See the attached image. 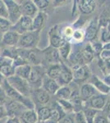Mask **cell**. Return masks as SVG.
Masks as SVG:
<instances>
[{
  "instance_id": "83f0119b",
  "label": "cell",
  "mask_w": 110,
  "mask_h": 123,
  "mask_svg": "<svg viewBox=\"0 0 110 123\" xmlns=\"http://www.w3.org/2000/svg\"><path fill=\"white\" fill-rule=\"evenodd\" d=\"M71 89L68 86L65 85V86H61L58 89V90L56 92L55 95L58 98V99L62 100H69L70 97H71Z\"/></svg>"
},
{
  "instance_id": "f6af8a7d",
  "label": "cell",
  "mask_w": 110,
  "mask_h": 123,
  "mask_svg": "<svg viewBox=\"0 0 110 123\" xmlns=\"http://www.w3.org/2000/svg\"><path fill=\"white\" fill-rule=\"evenodd\" d=\"M103 81L104 82V84H106L108 85V86L110 87V73L109 74H108L107 76H106L104 78Z\"/></svg>"
},
{
  "instance_id": "f546056e",
  "label": "cell",
  "mask_w": 110,
  "mask_h": 123,
  "mask_svg": "<svg viewBox=\"0 0 110 123\" xmlns=\"http://www.w3.org/2000/svg\"><path fill=\"white\" fill-rule=\"evenodd\" d=\"M98 112H99V111H96L92 108H87V109H85V110H84L83 113L85 115L86 122L94 123V120H95V116H96Z\"/></svg>"
},
{
  "instance_id": "ee69618b",
  "label": "cell",
  "mask_w": 110,
  "mask_h": 123,
  "mask_svg": "<svg viewBox=\"0 0 110 123\" xmlns=\"http://www.w3.org/2000/svg\"><path fill=\"white\" fill-rule=\"evenodd\" d=\"M104 67H105V71H110V58H108L106 60H104Z\"/></svg>"
},
{
  "instance_id": "4fadbf2b",
  "label": "cell",
  "mask_w": 110,
  "mask_h": 123,
  "mask_svg": "<svg viewBox=\"0 0 110 123\" xmlns=\"http://www.w3.org/2000/svg\"><path fill=\"white\" fill-rule=\"evenodd\" d=\"M20 38V35L15 31L9 30L8 31L5 32L2 38V43L7 47L14 48L17 46Z\"/></svg>"
},
{
  "instance_id": "11a10c76",
  "label": "cell",
  "mask_w": 110,
  "mask_h": 123,
  "mask_svg": "<svg viewBox=\"0 0 110 123\" xmlns=\"http://www.w3.org/2000/svg\"><path fill=\"white\" fill-rule=\"evenodd\" d=\"M36 123H41V122H37Z\"/></svg>"
},
{
  "instance_id": "816d5d0a",
  "label": "cell",
  "mask_w": 110,
  "mask_h": 123,
  "mask_svg": "<svg viewBox=\"0 0 110 123\" xmlns=\"http://www.w3.org/2000/svg\"><path fill=\"white\" fill-rule=\"evenodd\" d=\"M43 123H58V122H53V121H47V122H43Z\"/></svg>"
},
{
  "instance_id": "4316f807",
  "label": "cell",
  "mask_w": 110,
  "mask_h": 123,
  "mask_svg": "<svg viewBox=\"0 0 110 123\" xmlns=\"http://www.w3.org/2000/svg\"><path fill=\"white\" fill-rule=\"evenodd\" d=\"M95 52H94L93 49H92L91 43L86 45V47L81 50V56H82L84 63H89L93 60L94 57H95Z\"/></svg>"
},
{
  "instance_id": "7402d4cb",
  "label": "cell",
  "mask_w": 110,
  "mask_h": 123,
  "mask_svg": "<svg viewBox=\"0 0 110 123\" xmlns=\"http://www.w3.org/2000/svg\"><path fill=\"white\" fill-rule=\"evenodd\" d=\"M47 20V15L44 12H39L35 17L32 18V31H40Z\"/></svg>"
},
{
  "instance_id": "6da1fadb",
  "label": "cell",
  "mask_w": 110,
  "mask_h": 123,
  "mask_svg": "<svg viewBox=\"0 0 110 123\" xmlns=\"http://www.w3.org/2000/svg\"><path fill=\"white\" fill-rule=\"evenodd\" d=\"M1 88L3 90L6 96L9 99L21 103L28 109H35V104L30 98V97H25L17 92V91H16L13 88H12L10 86L6 79H4V80H3V84L1 85Z\"/></svg>"
},
{
  "instance_id": "ac0fdd59",
  "label": "cell",
  "mask_w": 110,
  "mask_h": 123,
  "mask_svg": "<svg viewBox=\"0 0 110 123\" xmlns=\"http://www.w3.org/2000/svg\"><path fill=\"white\" fill-rule=\"evenodd\" d=\"M97 94L98 91L93 85L91 83H85L81 88L80 97L83 100H90L92 97H94Z\"/></svg>"
},
{
  "instance_id": "f907efd6",
  "label": "cell",
  "mask_w": 110,
  "mask_h": 123,
  "mask_svg": "<svg viewBox=\"0 0 110 123\" xmlns=\"http://www.w3.org/2000/svg\"><path fill=\"white\" fill-rule=\"evenodd\" d=\"M14 123H21V122H20V121H19V119H18V118H15Z\"/></svg>"
},
{
  "instance_id": "d6986e66",
  "label": "cell",
  "mask_w": 110,
  "mask_h": 123,
  "mask_svg": "<svg viewBox=\"0 0 110 123\" xmlns=\"http://www.w3.org/2000/svg\"><path fill=\"white\" fill-rule=\"evenodd\" d=\"M77 3L78 9L83 14H91L96 8V3L92 0H81Z\"/></svg>"
},
{
  "instance_id": "4dcf8cb0",
  "label": "cell",
  "mask_w": 110,
  "mask_h": 123,
  "mask_svg": "<svg viewBox=\"0 0 110 123\" xmlns=\"http://www.w3.org/2000/svg\"><path fill=\"white\" fill-rule=\"evenodd\" d=\"M58 103L59 107L63 110V112H71V111L73 110L74 108V105H72L71 102L69 100H62V99H58Z\"/></svg>"
},
{
  "instance_id": "3957f363",
  "label": "cell",
  "mask_w": 110,
  "mask_h": 123,
  "mask_svg": "<svg viewBox=\"0 0 110 123\" xmlns=\"http://www.w3.org/2000/svg\"><path fill=\"white\" fill-rule=\"evenodd\" d=\"M6 80L10 86L13 88L16 91H17L25 97H30L31 93V88L26 80L20 78L15 75L6 79Z\"/></svg>"
},
{
  "instance_id": "cb8c5ba5",
  "label": "cell",
  "mask_w": 110,
  "mask_h": 123,
  "mask_svg": "<svg viewBox=\"0 0 110 123\" xmlns=\"http://www.w3.org/2000/svg\"><path fill=\"white\" fill-rule=\"evenodd\" d=\"M31 71V66L30 64H23L19 67H15V76L21 79L28 80Z\"/></svg>"
},
{
  "instance_id": "5b68a950",
  "label": "cell",
  "mask_w": 110,
  "mask_h": 123,
  "mask_svg": "<svg viewBox=\"0 0 110 123\" xmlns=\"http://www.w3.org/2000/svg\"><path fill=\"white\" fill-rule=\"evenodd\" d=\"M4 107L8 118H18L24 111L28 109L22 104L9 99L8 98L4 103Z\"/></svg>"
},
{
  "instance_id": "8d00e7d4",
  "label": "cell",
  "mask_w": 110,
  "mask_h": 123,
  "mask_svg": "<svg viewBox=\"0 0 110 123\" xmlns=\"http://www.w3.org/2000/svg\"><path fill=\"white\" fill-rule=\"evenodd\" d=\"M73 120L75 123H87L85 115L83 113V111H79V112H75L73 116Z\"/></svg>"
},
{
  "instance_id": "f5cc1de1",
  "label": "cell",
  "mask_w": 110,
  "mask_h": 123,
  "mask_svg": "<svg viewBox=\"0 0 110 123\" xmlns=\"http://www.w3.org/2000/svg\"><path fill=\"white\" fill-rule=\"evenodd\" d=\"M3 105H4V102L2 99H0V106H3Z\"/></svg>"
},
{
  "instance_id": "7dc6e473",
  "label": "cell",
  "mask_w": 110,
  "mask_h": 123,
  "mask_svg": "<svg viewBox=\"0 0 110 123\" xmlns=\"http://www.w3.org/2000/svg\"><path fill=\"white\" fill-rule=\"evenodd\" d=\"M14 121H15V118H8L7 117L5 123H14Z\"/></svg>"
},
{
  "instance_id": "c3c4849f",
  "label": "cell",
  "mask_w": 110,
  "mask_h": 123,
  "mask_svg": "<svg viewBox=\"0 0 110 123\" xmlns=\"http://www.w3.org/2000/svg\"><path fill=\"white\" fill-rule=\"evenodd\" d=\"M4 77H3V75L0 73V87H1V85H2V84H3V80H4Z\"/></svg>"
},
{
  "instance_id": "74e56055",
  "label": "cell",
  "mask_w": 110,
  "mask_h": 123,
  "mask_svg": "<svg viewBox=\"0 0 110 123\" xmlns=\"http://www.w3.org/2000/svg\"><path fill=\"white\" fill-rule=\"evenodd\" d=\"M0 17L7 19V10L4 1L0 0ZM8 20V19H7Z\"/></svg>"
},
{
  "instance_id": "f1b7e54d",
  "label": "cell",
  "mask_w": 110,
  "mask_h": 123,
  "mask_svg": "<svg viewBox=\"0 0 110 123\" xmlns=\"http://www.w3.org/2000/svg\"><path fill=\"white\" fill-rule=\"evenodd\" d=\"M59 56L60 58H62L63 60H67L71 53V43L68 42H66L64 44L62 47H60L58 49Z\"/></svg>"
},
{
  "instance_id": "30bf717a",
  "label": "cell",
  "mask_w": 110,
  "mask_h": 123,
  "mask_svg": "<svg viewBox=\"0 0 110 123\" xmlns=\"http://www.w3.org/2000/svg\"><path fill=\"white\" fill-rule=\"evenodd\" d=\"M73 79L77 81H84L91 76V71L86 65H81L72 67Z\"/></svg>"
},
{
  "instance_id": "277c9868",
  "label": "cell",
  "mask_w": 110,
  "mask_h": 123,
  "mask_svg": "<svg viewBox=\"0 0 110 123\" xmlns=\"http://www.w3.org/2000/svg\"><path fill=\"white\" fill-rule=\"evenodd\" d=\"M45 69L40 65L31 66V74H30V76L27 80L31 88L33 89V90L41 88L42 81H43L44 78H45Z\"/></svg>"
},
{
  "instance_id": "8992f818",
  "label": "cell",
  "mask_w": 110,
  "mask_h": 123,
  "mask_svg": "<svg viewBox=\"0 0 110 123\" xmlns=\"http://www.w3.org/2000/svg\"><path fill=\"white\" fill-rule=\"evenodd\" d=\"M4 3L7 10V19L12 25H13L22 16L20 5L17 2L13 1V0H7V1H4Z\"/></svg>"
},
{
  "instance_id": "db71d44e",
  "label": "cell",
  "mask_w": 110,
  "mask_h": 123,
  "mask_svg": "<svg viewBox=\"0 0 110 123\" xmlns=\"http://www.w3.org/2000/svg\"><path fill=\"white\" fill-rule=\"evenodd\" d=\"M107 117H108V118H109V121H110V114H109V115H108Z\"/></svg>"
},
{
  "instance_id": "7c38bea8",
  "label": "cell",
  "mask_w": 110,
  "mask_h": 123,
  "mask_svg": "<svg viewBox=\"0 0 110 123\" xmlns=\"http://www.w3.org/2000/svg\"><path fill=\"white\" fill-rule=\"evenodd\" d=\"M73 80L72 71L71 69H69L64 63L61 62V73L58 79L57 80V82L61 86H65L67 84H69Z\"/></svg>"
},
{
  "instance_id": "ba28073f",
  "label": "cell",
  "mask_w": 110,
  "mask_h": 123,
  "mask_svg": "<svg viewBox=\"0 0 110 123\" xmlns=\"http://www.w3.org/2000/svg\"><path fill=\"white\" fill-rule=\"evenodd\" d=\"M0 73L5 79L14 76L15 67H13V59L8 57L0 56Z\"/></svg>"
},
{
  "instance_id": "681fc988",
  "label": "cell",
  "mask_w": 110,
  "mask_h": 123,
  "mask_svg": "<svg viewBox=\"0 0 110 123\" xmlns=\"http://www.w3.org/2000/svg\"><path fill=\"white\" fill-rule=\"evenodd\" d=\"M7 119V118H4V119H2V120H0V123H5V122H6V120Z\"/></svg>"
},
{
  "instance_id": "e0dca14e",
  "label": "cell",
  "mask_w": 110,
  "mask_h": 123,
  "mask_svg": "<svg viewBox=\"0 0 110 123\" xmlns=\"http://www.w3.org/2000/svg\"><path fill=\"white\" fill-rule=\"evenodd\" d=\"M41 88L45 90L48 94H55L56 92L60 88V85L55 80L49 78L48 76H45L43 81H42Z\"/></svg>"
},
{
  "instance_id": "ab89813d",
  "label": "cell",
  "mask_w": 110,
  "mask_h": 123,
  "mask_svg": "<svg viewBox=\"0 0 110 123\" xmlns=\"http://www.w3.org/2000/svg\"><path fill=\"white\" fill-rule=\"evenodd\" d=\"M91 45L95 53H100L102 52V50H103V44L101 43L92 42L91 43Z\"/></svg>"
},
{
  "instance_id": "1f68e13d",
  "label": "cell",
  "mask_w": 110,
  "mask_h": 123,
  "mask_svg": "<svg viewBox=\"0 0 110 123\" xmlns=\"http://www.w3.org/2000/svg\"><path fill=\"white\" fill-rule=\"evenodd\" d=\"M85 39V32L82 30H76L74 31L71 39L74 43H81Z\"/></svg>"
},
{
  "instance_id": "b9f144b4",
  "label": "cell",
  "mask_w": 110,
  "mask_h": 123,
  "mask_svg": "<svg viewBox=\"0 0 110 123\" xmlns=\"http://www.w3.org/2000/svg\"><path fill=\"white\" fill-rule=\"evenodd\" d=\"M7 112H6L4 105L0 106V120L7 118Z\"/></svg>"
},
{
  "instance_id": "60d3db41",
  "label": "cell",
  "mask_w": 110,
  "mask_h": 123,
  "mask_svg": "<svg viewBox=\"0 0 110 123\" xmlns=\"http://www.w3.org/2000/svg\"><path fill=\"white\" fill-rule=\"evenodd\" d=\"M58 123H74V120L71 116L66 115L65 117H63L61 119V120H59L58 122Z\"/></svg>"
},
{
  "instance_id": "2e32d148",
  "label": "cell",
  "mask_w": 110,
  "mask_h": 123,
  "mask_svg": "<svg viewBox=\"0 0 110 123\" xmlns=\"http://www.w3.org/2000/svg\"><path fill=\"white\" fill-rule=\"evenodd\" d=\"M42 53H43V58H45L50 64H57L61 61L58 50L54 48L49 47L45 50H44Z\"/></svg>"
},
{
  "instance_id": "44dd1931",
  "label": "cell",
  "mask_w": 110,
  "mask_h": 123,
  "mask_svg": "<svg viewBox=\"0 0 110 123\" xmlns=\"http://www.w3.org/2000/svg\"><path fill=\"white\" fill-rule=\"evenodd\" d=\"M21 123H36L38 122L37 113L35 109H26L18 117Z\"/></svg>"
},
{
  "instance_id": "7bdbcfd3",
  "label": "cell",
  "mask_w": 110,
  "mask_h": 123,
  "mask_svg": "<svg viewBox=\"0 0 110 123\" xmlns=\"http://www.w3.org/2000/svg\"><path fill=\"white\" fill-rule=\"evenodd\" d=\"M103 111L106 113V116H108V115L110 114V98L107 100V102H106V104H105L104 108V109H103Z\"/></svg>"
},
{
  "instance_id": "836d02e7",
  "label": "cell",
  "mask_w": 110,
  "mask_h": 123,
  "mask_svg": "<svg viewBox=\"0 0 110 123\" xmlns=\"http://www.w3.org/2000/svg\"><path fill=\"white\" fill-rule=\"evenodd\" d=\"M33 3L36 6L39 12H43V10H45L49 5V1H47V0H35L33 1Z\"/></svg>"
},
{
  "instance_id": "e575fe53",
  "label": "cell",
  "mask_w": 110,
  "mask_h": 123,
  "mask_svg": "<svg viewBox=\"0 0 110 123\" xmlns=\"http://www.w3.org/2000/svg\"><path fill=\"white\" fill-rule=\"evenodd\" d=\"M100 39L101 42L104 43H110V32L106 28H101L100 31Z\"/></svg>"
},
{
  "instance_id": "bcb514c9",
  "label": "cell",
  "mask_w": 110,
  "mask_h": 123,
  "mask_svg": "<svg viewBox=\"0 0 110 123\" xmlns=\"http://www.w3.org/2000/svg\"><path fill=\"white\" fill-rule=\"evenodd\" d=\"M103 50L110 51V43H107L103 44Z\"/></svg>"
},
{
  "instance_id": "484cf974",
  "label": "cell",
  "mask_w": 110,
  "mask_h": 123,
  "mask_svg": "<svg viewBox=\"0 0 110 123\" xmlns=\"http://www.w3.org/2000/svg\"><path fill=\"white\" fill-rule=\"evenodd\" d=\"M61 73V63H57V64H50L47 70V76L49 78L53 79L57 81Z\"/></svg>"
},
{
  "instance_id": "f35d334b",
  "label": "cell",
  "mask_w": 110,
  "mask_h": 123,
  "mask_svg": "<svg viewBox=\"0 0 110 123\" xmlns=\"http://www.w3.org/2000/svg\"><path fill=\"white\" fill-rule=\"evenodd\" d=\"M74 32L73 28H71V26H67L63 30V39H67V40H71V37H72Z\"/></svg>"
},
{
  "instance_id": "5bb4252c",
  "label": "cell",
  "mask_w": 110,
  "mask_h": 123,
  "mask_svg": "<svg viewBox=\"0 0 110 123\" xmlns=\"http://www.w3.org/2000/svg\"><path fill=\"white\" fill-rule=\"evenodd\" d=\"M49 43H50V47L54 48V49H58L60 47L63 46L64 43L67 42L63 36L59 35L58 32L57 26L53 27L50 29L49 32Z\"/></svg>"
},
{
  "instance_id": "ffe728a7",
  "label": "cell",
  "mask_w": 110,
  "mask_h": 123,
  "mask_svg": "<svg viewBox=\"0 0 110 123\" xmlns=\"http://www.w3.org/2000/svg\"><path fill=\"white\" fill-rule=\"evenodd\" d=\"M85 38L88 39L91 42H95L97 39L99 28H98V24L95 21H91L88 25L86 30L85 31Z\"/></svg>"
},
{
  "instance_id": "d590c367",
  "label": "cell",
  "mask_w": 110,
  "mask_h": 123,
  "mask_svg": "<svg viewBox=\"0 0 110 123\" xmlns=\"http://www.w3.org/2000/svg\"><path fill=\"white\" fill-rule=\"evenodd\" d=\"M94 123H110V121L105 114L98 112L94 120Z\"/></svg>"
},
{
  "instance_id": "8fae6325",
  "label": "cell",
  "mask_w": 110,
  "mask_h": 123,
  "mask_svg": "<svg viewBox=\"0 0 110 123\" xmlns=\"http://www.w3.org/2000/svg\"><path fill=\"white\" fill-rule=\"evenodd\" d=\"M31 94H32L34 97V101H33L34 104L36 103L37 104H39L41 106H45L50 100V94H48L42 88L33 90L31 91Z\"/></svg>"
},
{
  "instance_id": "9a60e30c",
  "label": "cell",
  "mask_w": 110,
  "mask_h": 123,
  "mask_svg": "<svg viewBox=\"0 0 110 123\" xmlns=\"http://www.w3.org/2000/svg\"><path fill=\"white\" fill-rule=\"evenodd\" d=\"M108 100V95L102 94H97L94 97L90 99V107L92 109H95L96 111H101L104 108L106 102Z\"/></svg>"
},
{
  "instance_id": "52a82bcc",
  "label": "cell",
  "mask_w": 110,
  "mask_h": 123,
  "mask_svg": "<svg viewBox=\"0 0 110 123\" xmlns=\"http://www.w3.org/2000/svg\"><path fill=\"white\" fill-rule=\"evenodd\" d=\"M10 30L17 32L20 35L32 31V18L26 16H21L17 22L12 25Z\"/></svg>"
},
{
  "instance_id": "603a6c76",
  "label": "cell",
  "mask_w": 110,
  "mask_h": 123,
  "mask_svg": "<svg viewBox=\"0 0 110 123\" xmlns=\"http://www.w3.org/2000/svg\"><path fill=\"white\" fill-rule=\"evenodd\" d=\"M95 86V88L96 89L98 92H99L102 94H109L110 92V87L108 86L107 85L104 84L103 80H101L100 79H99L96 76H94L92 77V80L91 82Z\"/></svg>"
},
{
  "instance_id": "7a4b0ae2",
  "label": "cell",
  "mask_w": 110,
  "mask_h": 123,
  "mask_svg": "<svg viewBox=\"0 0 110 123\" xmlns=\"http://www.w3.org/2000/svg\"><path fill=\"white\" fill-rule=\"evenodd\" d=\"M39 39H40V31H28L20 35L17 46L19 49H27V50L35 49H36L39 42Z\"/></svg>"
},
{
  "instance_id": "9c48e42d",
  "label": "cell",
  "mask_w": 110,
  "mask_h": 123,
  "mask_svg": "<svg viewBox=\"0 0 110 123\" xmlns=\"http://www.w3.org/2000/svg\"><path fill=\"white\" fill-rule=\"evenodd\" d=\"M20 8H21V15L29 17L31 18H34L35 15L39 12V10L37 9L36 6L33 3V1H22L19 3Z\"/></svg>"
},
{
  "instance_id": "d4e9b609",
  "label": "cell",
  "mask_w": 110,
  "mask_h": 123,
  "mask_svg": "<svg viewBox=\"0 0 110 123\" xmlns=\"http://www.w3.org/2000/svg\"><path fill=\"white\" fill-rule=\"evenodd\" d=\"M51 112H52V108L46 106H42L41 108L38 109L36 112L38 122L43 123L47 122V121H49L51 117Z\"/></svg>"
},
{
  "instance_id": "d6a6232c",
  "label": "cell",
  "mask_w": 110,
  "mask_h": 123,
  "mask_svg": "<svg viewBox=\"0 0 110 123\" xmlns=\"http://www.w3.org/2000/svg\"><path fill=\"white\" fill-rule=\"evenodd\" d=\"M11 26L12 24L8 20L0 17V32L4 34L5 32L9 31Z\"/></svg>"
}]
</instances>
